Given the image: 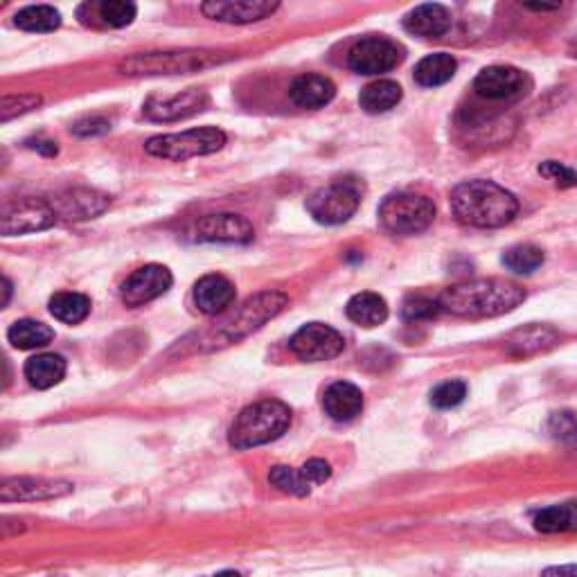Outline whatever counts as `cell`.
I'll return each instance as SVG.
<instances>
[{
    "mask_svg": "<svg viewBox=\"0 0 577 577\" xmlns=\"http://www.w3.org/2000/svg\"><path fill=\"white\" fill-rule=\"evenodd\" d=\"M526 300L519 284L505 280H469L442 291V309L460 318H494L517 309Z\"/></svg>",
    "mask_w": 577,
    "mask_h": 577,
    "instance_id": "1",
    "label": "cell"
},
{
    "mask_svg": "<svg viewBox=\"0 0 577 577\" xmlns=\"http://www.w3.org/2000/svg\"><path fill=\"white\" fill-rule=\"evenodd\" d=\"M451 210L465 226L501 228L517 217L519 201L492 181H467L451 192Z\"/></svg>",
    "mask_w": 577,
    "mask_h": 577,
    "instance_id": "2",
    "label": "cell"
},
{
    "mask_svg": "<svg viewBox=\"0 0 577 577\" xmlns=\"http://www.w3.org/2000/svg\"><path fill=\"white\" fill-rule=\"evenodd\" d=\"M291 424V408L278 399H262L246 406L230 429V445L253 449L278 440Z\"/></svg>",
    "mask_w": 577,
    "mask_h": 577,
    "instance_id": "3",
    "label": "cell"
},
{
    "mask_svg": "<svg viewBox=\"0 0 577 577\" xmlns=\"http://www.w3.org/2000/svg\"><path fill=\"white\" fill-rule=\"evenodd\" d=\"M228 52L215 50H176V52H149L136 55L120 64V73L129 77H152V75H179L194 73L210 66L228 61Z\"/></svg>",
    "mask_w": 577,
    "mask_h": 577,
    "instance_id": "4",
    "label": "cell"
},
{
    "mask_svg": "<svg viewBox=\"0 0 577 577\" xmlns=\"http://www.w3.org/2000/svg\"><path fill=\"white\" fill-rule=\"evenodd\" d=\"M436 219V206L429 197L415 192L390 194L379 206V221L393 235H417Z\"/></svg>",
    "mask_w": 577,
    "mask_h": 577,
    "instance_id": "5",
    "label": "cell"
},
{
    "mask_svg": "<svg viewBox=\"0 0 577 577\" xmlns=\"http://www.w3.org/2000/svg\"><path fill=\"white\" fill-rule=\"evenodd\" d=\"M226 145V133L217 127H201L183 133H167L147 140V154L165 161H188L194 156H208Z\"/></svg>",
    "mask_w": 577,
    "mask_h": 577,
    "instance_id": "6",
    "label": "cell"
},
{
    "mask_svg": "<svg viewBox=\"0 0 577 577\" xmlns=\"http://www.w3.org/2000/svg\"><path fill=\"white\" fill-rule=\"evenodd\" d=\"M361 203V183L357 179H339L316 190L307 199V210L318 224L339 226L345 224Z\"/></svg>",
    "mask_w": 577,
    "mask_h": 577,
    "instance_id": "7",
    "label": "cell"
},
{
    "mask_svg": "<svg viewBox=\"0 0 577 577\" xmlns=\"http://www.w3.org/2000/svg\"><path fill=\"white\" fill-rule=\"evenodd\" d=\"M287 303L289 298L278 294V291H266V294L251 298L242 307V312L212 339V345H217V341H224V345H228L242 339V336H248L253 330H257V327H262L266 321L278 316L282 309L287 307Z\"/></svg>",
    "mask_w": 577,
    "mask_h": 577,
    "instance_id": "8",
    "label": "cell"
},
{
    "mask_svg": "<svg viewBox=\"0 0 577 577\" xmlns=\"http://www.w3.org/2000/svg\"><path fill=\"white\" fill-rule=\"evenodd\" d=\"M404 50L386 37H366L354 43L348 52V66L359 75H381L399 66Z\"/></svg>",
    "mask_w": 577,
    "mask_h": 577,
    "instance_id": "9",
    "label": "cell"
},
{
    "mask_svg": "<svg viewBox=\"0 0 577 577\" xmlns=\"http://www.w3.org/2000/svg\"><path fill=\"white\" fill-rule=\"evenodd\" d=\"M57 215L52 210L50 201L43 199H21L10 201L3 206V215H0V230L5 237L37 233V230H46L55 226Z\"/></svg>",
    "mask_w": 577,
    "mask_h": 577,
    "instance_id": "10",
    "label": "cell"
},
{
    "mask_svg": "<svg viewBox=\"0 0 577 577\" xmlns=\"http://www.w3.org/2000/svg\"><path fill=\"white\" fill-rule=\"evenodd\" d=\"M289 348L300 361L307 363L330 361L343 352L345 339L330 325L309 323L305 327H300V330L291 336Z\"/></svg>",
    "mask_w": 577,
    "mask_h": 577,
    "instance_id": "11",
    "label": "cell"
},
{
    "mask_svg": "<svg viewBox=\"0 0 577 577\" xmlns=\"http://www.w3.org/2000/svg\"><path fill=\"white\" fill-rule=\"evenodd\" d=\"M530 79L514 66H490L474 79V91L492 102L519 100L528 93Z\"/></svg>",
    "mask_w": 577,
    "mask_h": 577,
    "instance_id": "12",
    "label": "cell"
},
{
    "mask_svg": "<svg viewBox=\"0 0 577 577\" xmlns=\"http://www.w3.org/2000/svg\"><path fill=\"white\" fill-rule=\"evenodd\" d=\"M255 230L251 221L233 215V212H221V215H208L194 221L190 228V237L194 242H226V244H248Z\"/></svg>",
    "mask_w": 577,
    "mask_h": 577,
    "instance_id": "13",
    "label": "cell"
},
{
    "mask_svg": "<svg viewBox=\"0 0 577 577\" xmlns=\"http://www.w3.org/2000/svg\"><path fill=\"white\" fill-rule=\"evenodd\" d=\"M172 273L167 266L161 264H147L142 269L133 271L127 282L122 284L120 298L127 307H140L145 303H152L158 296H163L167 289L172 287Z\"/></svg>",
    "mask_w": 577,
    "mask_h": 577,
    "instance_id": "14",
    "label": "cell"
},
{
    "mask_svg": "<svg viewBox=\"0 0 577 577\" xmlns=\"http://www.w3.org/2000/svg\"><path fill=\"white\" fill-rule=\"evenodd\" d=\"M208 106V95L206 91H197V88H192V91H185L179 93L174 97H149L142 106V111L149 120L154 122H174V120H185L190 118V115H197Z\"/></svg>",
    "mask_w": 577,
    "mask_h": 577,
    "instance_id": "15",
    "label": "cell"
},
{
    "mask_svg": "<svg viewBox=\"0 0 577 577\" xmlns=\"http://www.w3.org/2000/svg\"><path fill=\"white\" fill-rule=\"evenodd\" d=\"M275 10H278V3H271V0H235V3L212 0V3L201 5V12L208 19L221 23H255L271 16Z\"/></svg>",
    "mask_w": 577,
    "mask_h": 577,
    "instance_id": "16",
    "label": "cell"
},
{
    "mask_svg": "<svg viewBox=\"0 0 577 577\" xmlns=\"http://www.w3.org/2000/svg\"><path fill=\"white\" fill-rule=\"evenodd\" d=\"M109 197L95 190H70L59 194L57 199L50 201L52 210H55L57 219L66 221H82L102 215L109 208Z\"/></svg>",
    "mask_w": 577,
    "mask_h": 577,
    "instance_id": "17",
    "label": "cell"
},
{
    "mask_svg": "<svg viewBox=\"0 0 577 577\" xmlns=\"http://www.w3.org/2000/svg\"><path fill=\"white\" fill-rule=\"evenodd\" d=\"M73 492V485L61 483V481H46V478H12V481L3 483V496L5 503L10 501H43V499H57Z\"/></svg>",
    "mask_w": 577,
    "mask_h": 577,
    "instance_id": "18",
    "label": "cell"
},
{
    "mask_svg": "<svg viewBox=\"0 0 577 577\" xmlns=\"http://www.w3.org/2000/svg\"><path fill=\"white\" fill-rule=\"evenodd\" d=\"M235 300L233 282L219 273H210L194 284V303H197L199 312L215 316L226 312Z\"/></svg>",
    "mask_w": 577,
    "mask_h": 577,
    "instance_id": "19",
    "label": "cell"
},
{
    "mask_svg": "<svg viewBox=\"0 0 577 577\" xmlns=\"http://www.w3.org/2000/svg\"><path fill=\"white\" fill-rule=\"evenodd\" d=\"M323 408L336 422H352L363 411V393L350 381H334L325 390Z\"/></svg>",
    "mask_w": 577,
    "mask_h": 577,
    "instance_id": "20",
    "label": "cell"
},
{
    "mask_svg": "<svg viewBox=\"0 0 577 577\" xmlns=\"http://www.w3.org/2000/svg\"><path fill=\"white\" fill-rule=\"evenodd\" d=\"M451 28V16L447 7L438 3H426L404 16V30L424 39H438Z\"/></svg>",
    "mask_w": 577,
    "mask_h": 577,
    "instance_id": "21",
    "label": "cell"
},
{
    "mask_svg": "<svg viewBox=\"0 0 577 577\" xmlns=\"http://www.w3.org/2000/svg\"><path fill=\"white\" fill-rule=\"evenodd\" d=\"M334 95L336 86L332 84V79L323 75H303L289 88L291 102L300 109H321V106L334 100Z\"/></svg>",
    "mask_w": 577,
    "mask_h": 577,
    "instance_id": "22",
    "label": "cell"
},
{
    "mask_svg": "<svg viewBox=\"0 0 577 577\" xmlns=\"http://www.w3.org/2000/svg\"><path fill=\"white\" fill-rule=\"evenodd\" d=\"M559 343V334L553 327L528 325L514 332L508 339V350L514 357H532V354L546 352Z\"/></svg>",
    "mask_w": 577,
    "mask_h": 577,
    "instance_id": "23",
    "label": "cell"
},
{
    "mask_svg": "<svg viewBox=\"0 0 577 577\" xmlns=\"http://www.w3.org/2000/svg\"><path fill=\"white\" fill-rule=\"evenodd\" d=\"M345 314L359 327H377L388 318V305L375 291H361V294L350 298Z\"/></svg>",
    "mask_w": 577,
    "mask_h": 577,
    "instance_id": "24",
    "label": "cell"
},
{
    "mask_svg": "<svg viewBox=\"0 0 577 577\" xmlns=\"http://www.w3.org/2000/svg\"><path fill=\"white\" fill-rule=\"evenodd\" d=\"M66 375V361L59 354H37L25 363V377L39 390L57 386Z\"/></svg>",
    "mask_w": 577,
    "mask_h": 577,
    "instance_id": "25",
    "label": "cell"
},
{
    "mask_svg": "<svg viewBox=\"0 0 577 577\" xmlns=\"http://www.w3.org/2000/svg\"><path fill=\"white\" fill-rule=\"evenodd\" d=\"M456 59L447 55V52H436V55L424 57L420 64L415 66V82L424 88H436L447 84L451 77L456 75Z\"/></svg>",
    "mask_w": 577,
    "mask_h": 577,
    "instance_id": "26",
    "label": "cell"
},
{
    "mask_svg": "<svg viewBox=\"0 0 577 577\" xmlns=\"http://www.w3.org/2000/svg\"><path fill=\"white\" fill-rule=\"evenodd\" d=\"M359 102L361 109L370 115L386 113L402 102V86L390 82V79H379V82L363 88Z\"/></svg>",
    "mask_w": 577,
    "mask_h": 577,
    "instance_id": "27",
    "label": "cell"
},
{
    "mask_svg": "<svg viewBox=\"0 0 577 577\" xmlns=\"http://www.w3.org/2000/svg\"><path fill=\"white\" fill-rule=\"evenodd\" d=\"M535 528L544 535L557 532H577V501L550 505L535 517Z\"/></svg>",
    "mask_w": 577,
    "mask_h": 577,
    "instance_id": "28",
    "label": "cell"
},
{
    "mask_svg": "<svg viewBox=\"0 0 577 577\" xmlns=\"http://www.w3.org/2000/svg\"><path fill=\"white\" fill-rule=\"evenodd\" d=\"M50 314L61 323L77 325L86 321V316L91 314V300L77 291H59L50 298Z\"/></svg>",
    "mask_w": 577,
    "mask_h": 577,
    "instance_id": "29",
    "label": "cell"
},
{
    "mask_svg": "<svg viewBox=\"0 0 577 577\" xmlns=\"http://www.w3.org/2000/svg\"><path fill=\"white\" fill-rule=\"evenodd\" d=\"M7 339H10L14 348H19V350H37V348H46V345L55 339V332H52L46 323L23 318V321H16L10 327Z\"/></svg>",
    "mask_w": 577,
    "mask_h": 577,
    "instance_id": "30",
    "label": "cell"
},
{
    "mask_svg": "<svg viewBox=\"0 0 577 577\" xmlns=\"http://www.w3.org/2000/svg\"><path fill=\"white\" fill-rule=\"evenodd\" d=\"M14 23L25 32H52L61 25V14L50 5H30L14 16Z\"/></svg>",
    "mask_w": 577,
    "mask_h": 577,
    "instance_id": "31",
    "label": "cell"
},
{
    "mask_svg": "<svg viewBox=\"0 0 577 577\" xmlns=\"http://www.w3.org/2000/svg\"><path fill=\"white\" fill-rule=\"evenodd\" d=\"M503 264L514 273L530 275L544 264V251L532 244H519L503 255Z\"/></svg>",
    "mask_w": 577,
    "mask_h": 577,
    "instance_id": "32",
    "label": "cell"
},
{
    "mask_svg": "<svg viewBox=\"0 0 577 577\" xmlns=\"http://www.w3.org/2000/svg\"><path fill=\"white\" fill-rule=\"evenodd\" d=\"M97 16L109 25V28H124L133 19H136V5L124 3V0H104V3L95 5Z\"/></svg>",
    "mask_w": 577,
    "mask_h": 577,
    "instance_id": "33",
    "label": "cell"
},
{
    "mask_svg": "<svg viewBox=\"0 0 577 577\" xmlns=\"http://www.w3.org/2000/svg\"><path fill=\"white\" fill-rule=\"evenodd\" d=\"M269 481L278 487V490L287 492V494H294V496H307L312 492V487L305 483L303 474H300V469H291V467H284L278 465L271 469L269 474Z\"/></svg>",
    "mask_w": 577,
    "mask_h": 577,
    "instance_id": "34",
    "label": "cell"
},
{
    "mask_svg": "<svg viewBox=\"0 0 577 577\" xmlns=\"http://www.w3.org/2000/svg\"><path fill=\"white\" fill-rule=\"evenodd\" d=\"M467 397V386L465 381L451 379L440 384L436 390L431 393V404L438 408V411H449V408H456L465 402Z\"/></svg>",
    "mask_w": 577,
    "mask_h": 577,
    "instance_id": "35",
    "label": "cell"
},
{
    "mask_svg": "<svg viewBox=\"0 0 577 577\" xmlns=\"http://www.w3.org/2000/svg\"><path fill=\"white\" fill-rule=\"evenodd\" d=\"M442 312V307L438 300H431V298H424V296H411L404 303L402 307V316L406 321H431V318H436Z\"/></svg>",
    "mask_w": 577,
    "mask_h": 577,
    "instance_id": "36",
    "label": "cell"
},
{
    "mask_svg": "<svg viewBox=\"0 0 577 577\" xmlns=\"http://www.w3.org/2000/svg\"><path fill=\"white\" fill-rule=\"evenodd\" d=\"M39 95H5L3 102H0V120L10 122L16 115H23L32 109L41 106Z\"/></svg>",
    "mask_w": 577,
    "mask_h": 577,
    "instance_id": "37",
    "label": "cell"
},
{
    "mask_svg": "<svg viewBox=\"0 0 577 577\" xmlns=\"http://www.w3.org/2000/svg\"><path fill=\"white\" fill-rule=\"evenodd\" d=\"M548 429L557 440L573 442V440H577V417L573 413H568V411L553 413V415H550Z\"/></svg>",
    "mask_w": 577,
    "mask_h": 577,
    "instance_id": "38",
    "label": "cell"
},
{
    "mask_svg": "<svg viewBox=\"0 0 577 577\" xmlns=\"http://www.w3.org/2000/svg\"><path fill=\"white\" fill-rule=\"evenodd\" d=\"M539 174L546 176L553 183H557L559 188H575L577 185V174L571 170V167H564L557 161H546L539 165Z\"/></svg>",
    "mask_w": 577,
    "mask_h": 577,
    "instance_id": "39",
    "label": "cell"
},
{
    "mask_svg": "<svg viewBox=\"0 0 577 577\" xmlns=\"http://www.w3.org/2000/svg\"><path fill=\"white\" fill-rule=\"evenodd\" d=\"M300 474H303L305 483L309 487H314V485H323L325 481H330L332 467L327 465L325 460L314 458V460H309V463H305L303 467H300Z\"/></svg>",
    "mask_w": 577,
    "mask_h": 577,
    "instance_id": "40",
    "label": "cell"
},
{
    "mask_svg": "<svg viewBox=\"0 0 577 577\" xmlns=\"http://www.w3.org/2000/svg\"><path fill=\"white\" fill-rule=\"evenodd\" d=\"M111 131V122L100 118V115H93V118H84L73 124V133L75 136H104V133Z\"/></svg>",
    "mask_w": 577,
    "mask_h": 577,
    "instance_id": "41",
    "label": "cell"
},
{
    "mask_svg": "<svg viewBox=\"0 0 577 577\" xmlns=\"http://www.w3.org/2000/svg\"><path fill=\"white\" fill-rule=\"evenodd\" d=\"M541 577H577V564L550 566L544 573H541Z\"/></svg>",
    "mask_w": 577,
    "mask_h": 577,
    "instance_id": "42",
    "label": "cell"
},
{
    "mask_svg": "<svg viewBox=\"0 0 577 577\" xmlns=\"http://www.w3.org/2000/svg\"><path fill=\"white\" fill-rule=\"evenodd\" d=\"M30 147L39 149L41 154H48V156H55V154H57V142H50V140H37V142H32Z\"/></svg>",
    "mask_w": 577,
    "mask_h": 577,
    "instance_id": "43",
    "label": "cell"
},
{
    "mask_svg": "<svg viewBox=\"0 0 577 577\" xmlns=\"http://www.w3.org/2000/svg\"><path fill=\"white\" fill-rule=\"evenodd\" d=\"M528 10H535V12H555L559 10V5H526Z\"/></svg>",
    "mask_w": 577,
    "mask_h": 577,
    "instance_id": "44",
    "label": "cell"
},
{
    "mask_svg": "<svg viewBox=\"0 0 577 577\" xmlns=\"http://www.w3.org/2000/svg\"><path fill=\"white\" fill-rule=\"evenodd\" d=\"M3 291H5V298H3V307L10 303V296H12V284L7 278H3Z\"/></svg>",
    "mask_w": 577,
    "mask_h": 577,
    "instance_id": "45",
    "label": "cell"
},
{
    "mask_svg": "<svg viewBox=\"0 0 577 577\" xmlns=\"http://www.w3.org/2000/svg\"><path fill=\"white\" fill-rule=\"evenodd\" d=\"M215 577H242V575L235 573V571H224V573H217Z\"/></svg>",
    "mask_w": 577,
    "mask_h": 577,
    "instance_id": "46",
    "label": "cell"
}]
</instances>
